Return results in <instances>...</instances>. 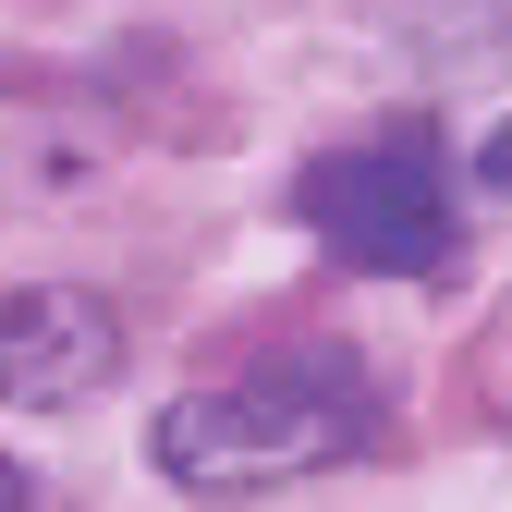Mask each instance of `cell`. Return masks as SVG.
Returning a JSON list of instances; mask_svg holds the SVG:
<instances>
[{
    "label": "cell",
    "instance_id": "5",
    "mask_svg": "<svg viewBox=\"0 0 512 512\" xmlns=\"http://www.w3.org/2000/svg\"><path fill=\"white\" fill-rule=\"evenodd\" d=\"M0 512H25V464L13 452H0Z\"/></svg>",
    "mask_w": 512,
    "mask_h": 512
},
{
    "label": "cell",
    "instance_id": "2",
    "mask_svg": "<svg viewBox=\"0 0 512 512\" xmlns=\"http://www.w3.org/2000/svg\"><path fill=\"white\" fill-rule=\"evenodd\" d=\"M305 220L330 232V256L378 281H439L464 256V208H452V171H439L427 135H378V147H342L305 171Z\"/></svg>",
    "mask_w": 512,
    "mask_h": 512
},
{
    "label": "cell",
    "instance_id": "4",
    "mask_svg": "<svg viewBox=\"0 0 512 512\" xmlns=\"http://www.w3.org/2000/svg\"><path fill=\"white\" fill-rule=\"evenodd\" d=\"M476 183H488V196H512V122H500L488 147H476Z\"/></svg>",
    "mask_w": 512,
    "mask_h": 512
},
{
    "label": "cell",
    "instance_id": "1",
    "mask_svg": "<svg viewBox=\"0 0 512 512\" xmlns=\"http://www.w3.org/2000/svg\"><path fill=\"white\" fill-rule=\"evenodd\" d=\"M378 439V391L342 342H293V354H256L208 391L159 403V476L196 488V500H256V488H293V476H330Z\"/></svg>",
    "mask_w": 512,
    "mask_h": 512
},
{
    "label": "cell",
    "instance_id": "3",
    "mask_svg": "<svg viewBox=\"0 0 512 512\" xmlns=\"http://www.w3.org/2000/svg\"><path fill=\"white\" fill-rule=\"evenodd\" d=\"M122 366V317L74 281H37V293H0V403H98Z\"/></svg>",
    "mask_w": 512,
    "mask_h": 512
}]
</instances>
